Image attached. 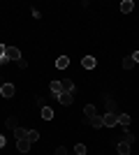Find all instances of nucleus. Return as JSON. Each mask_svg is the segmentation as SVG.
Returning a JSON list of instances; mask_svg holds the SVG:
<instances>
[{"label": "nucleus", "mask_w": 139, "mask_h": 155, "mask_svg": "<svg viewBox=\"0 0 139 155\" xmlns=\"http://www.w3.org/2000/svg\"><path fill=\"white\" fill-rule=\"evenodd\" d=\"M51 93H53L56 97L63 93V86H60V81H51Z\"/></svg>", "instance_id": "13"}, {"label": "nucleus", "mask_w": 139, "mask_h": 155, "mask_svg": "<svg viewBox=\"0 0 139 155\" xmlns=\"http://www.w3.org/2000/svg\"><path fill=\"white\" fill-rule=\"evenodd\" d=\"M7 127H9V130H16V120H14V118H7Z\"/></svg>", "instance_id": "20"}, {"label": "nucleus", "mask_w": 139, "mask_h": 155, "mask_svg": "<svg viewBox=\"0 0 139 155\" xmlns=\"http://www.w3.org/2000/svg\"><path fill=\"white\" fill-rule=\"evenodd\" d=\"M84 114H86V118H88V120H91L93 116H98V114H95V107H93V104H86V107H84Z\"/></svg>", "instance_id": "12"}, {"label": "nucleus", "mask_w": 139, "mask_h": 155, "mask_svg": "<svg viewBox=\"0 0 139 155\" xmlns=\"http://www.w3.org/2000/svg\"><path fill=\"white\" fill-rule=\"evenodd\" d=\"M58 102L67 107V104H72V95H70V93H60V95H58Z\"/></svg>", "instance_id": "11"}, {"label": "nucleus", "mask_w": 139, "mask_h": 155, "mask_svg": "<svg viewBox=\"0 0 139 155\" xmlns=\"http://www.w3.org/2000/svg\"><path fill=\"white\" fill-rule=\"evenodd\" d=\"M14 93H16L14 91V84H2L0 86V95L2 97H14Z\"/></svg>", "instance_id": "3"}, {"label": "nucleus", "mask_w": 139, "mask_h": 155, "mask_svg": "<svg viewBox=\"0 0 139 155\" xmlns=\"http://www.w3.org/2000/svg\"><path fill=\"white\" fill-rule=\"evenodd\" d=\"M118 155H130V143L121 141V143H118Z\"/></svg>", "instance_id": "15"}, {"label": "nucleus", "mask_w": 139, "mask_h": 155, "mask_svg": "<svg viewBox=\"0 0 139 155\" xmlns=\"http://www.w3.org/2000/svg\"><path fill=\"white\" fill-rule=\"evenodd\" d=\"M60 86H63V93H70V95L77 91V86H74L70 79H63V81H60Z\"/></svg>", "instance_id": "5"}, {"label": "nucleus", "mask_w": 139, "mask_h": 155, "mask_svg": "<svg viewBox=\"0 0 139 155\" xmlns=\"http://www.w3.org/2000/svg\"><path fill=\"white\" fill-rule=\"evenodd\" d=\"M67 65H70V58H67V56H60V58L56 60V67H58V70H67Z\"/></svg>", "instance_id": "8"}, {"label": "nucleus", "mask_w": 139, "mask_h": 155, "mask_svg": "<svg viewBox=\"0 0 139 155\" xmlns=\"http://www.w3.org/2000/svg\"><path fill=\"white\" fill-rule=\"evenodd\" d=\"M30 139H19V141H16V150H19V153H28V150H30Z\"/></svg>", "instance_id": "4"}, {"label": "nucleus", "mask_w": 139, "mask_h": 155, "mask_svg": "<svg viewBox=\"0 0 139 155\" xmlns=\"http://www.w3.org/2000/svg\"><path fill=\"white\" fill-rule=\"evenodd\" d=\"M134 139H137V137H134L132 132H125V143H132Z\"/></svg>", "instance_id": "21"}, {"label": "nucleus", "mask_w": 139, "mask_h": 155, "mask_svg": "<svg viewBox=\"0 0 139 155\" xmlns=\"http://www.w3.org/2000/svg\"><path fill=\"white\" fill-rule=\"evenodd\" d=\"M130 120H132V118L127 116V114H118V125H123V127H127V125H130Z\"/></svg>", "instance_id": "14"}, {"label": "nucleus", "mask_w": 139, "mask_h": 155, "mask_svg": "<svg viewBox=\"0 0 139 155\" xmlns=\"http://www.w3.org/2000/svg\"><path fill=\"white\" fill-rule=\"evenodd\" d=\"M65 153H67V150L63 148V146H58V148H56V155H65Z\"/></svg>", "instance_id": "22"}, {"label": "nucleus", "mask_w": 139, "mask_h": 155, "mask_svg": "<svg viewBox=\"0 0 139 155\" xmlns=\"http://www.w3.org/2000/svg\"><path fill=\"white\" fill-rule=\"evenodd\" d=\"M132 9H134V2H132V0H123V2H121V12H123V14H130Z\"/></svg>", "instance_id": "7"}, {"label": "nucleus", "mask_w": 139, "mask_h": 155, "mask_svg": "<svg viewBox=\"0 0 139 155\" xmlns=\"http://www.w3.org/2000/svg\"><path fill=\"white\" fill-rule=\"evenodd\" d=\"M74 153L77 155H86V146H84V143H77V146H74Z\"/></svg>", "instance_id": "19"}, {"label": "nucleus", "mask_w": 139, "mask_h": 155, "mask_svg": "<svg viewBox=\"0 0 139 155\" xmlns=\"http://www.w3.org/2000/svg\"><path fill=\"white\" fill-rule=\"evenodd\" d=\"M5 143H7V141H5V137H0V148H2V146H5Z\"/></svg>", "instance_id": "25"}, {"label": "nucleus", "mask_w": 139, "mask_h": 155, "mask_svg": "<svg viewBox=\"0 0 139 155\" xmlns=\"http://www.w3.org/2000/svg\"><path fill=\"white\" fill-rule=\"evenodd\" d=\"M134 65H137V63L132 60V56H125V60H123V67H125V70H132Z\"/></svg>", "instance_id": "17"}, {"label": "nucleus", "mask_w": 139, "mask_h": 155, "mask_svg": "<svg viewBox=\"0 0 139 155\" xmlns=\"http://www.w3.org/2000/svg\"><path fill=\"white\" fill-rule=\"evenodd\" d=\"M14 137H16V139H28V130L16 127V130H14Z\"/></svg>", "instance_id": "16"}, {"label": "nucleus", "mask_w": 139, "mask_h": 155, "mask_svg": "<svg viewBox=\"0 0 139 155\" xmlns=\"http://www.w3.org/2000/svg\"><path fill=\"white\" fill-rule=\"evenodd\" d=\"M5 60H14V63H19L21 60V51L16 46H7L5 49Z\"/></svg>", "instance_id": "1"}, {"label": "nucleus", "mask_w": 139, "mask_h": 155, "mask_svg": "<svg viewBox=\"0 0 139 155\" xmlns=\"http://www.w3.org/2000/svg\"><path fill=\"white\" fill-rule=\"evenodd\" d=\"M5 63H7V60H5V58H0V67H2V65H5Z\"/></svg>", "instance_id": "26"}, {"label": "nucleus", "mask_w": 139, "mask_h": 155, "mask_svg": "<svg viewBox=\"0 0 139 155\" xmlns=\"http://www.w3.org/2000/svg\"><path fill=\"white\" fill-rule=\"evenodd\" d=\"M81 65H84L86 70H93V67L98 65V60L93 58V56H84V58H81Z\"/></svg>", "instance_id": "6"}, {"label": "nucleus", "mask_w": 139, "mask_h": 155, "mask_svg": "<svg viewBox=\"0 0 139 155\" xmlns=\"http://www.w3.org/2000/svg\"><path fill=\"white\" fill-rule=\"evenodd\" d=\"M132 60H134V63H139V51H134V53H132Z\"/></svg>", "instance_id": "24"}, {"label": "nucleus", "mask_w": 139, "mask_h": 155, "mask_svg": "<svg viewBox=\"0 0 139 155\" xmlns=\"http://www.w3.org/2000/svg\"><path fill=\"white\" fill-rule=\"evenodd\" d=\"M91 127H95V130L104 127V120H102V116H93V118H91Z\"/></svg>", "instance_id": "9"}, {"label": "nucleus", "mask_w": 139, "mask_h": 155, "mask_svg": "<svg viewBox=\"0 0 139 155\" xmlns=\"http://www.w3.org/2000/svg\"><path fill=\"white\" fill-rule=\"evenodd\" d=\"M28 139H30V141H37V139H40V132H37V130H28Z\"/></svg>", "instance_id": "18"}, {"label": "nucleus", "mask_w": 139, "mask_h": 155, "mask_svg": "<svg viewBox=\"0 0 139 155\" xmlns=\"http://www.w3.org/2000/svg\"><path fill=\"white\" fill-rule=\"evenodd\" d=\"M40 114H42V118H44V120H51V118H53V109H51V107H42Z\"/></svg>", "instance_id": "10"}, {"label": "nucleus", "mask_w": 139, "mask_h": 155, "mask_svg": "<svg viewBox=\"0 0 139 155\" xmlns=\"http://www.w3.org/2000/svg\"><path fill=\"white\" fill-rule=\"evenodd\" d=\"M5 49H7V44H0V58H5Z\"/></svg>", "instance_id": "23"}, {"label": "nucleus", "mask_w": 139, "mask_h": 155, "mask_svg": "<svg viewBox=\"0 0 139 155\" xmlns=\"http://www.w3.org/2000/svg\"><path fill=\"white\" fill-rule=\"evenodd\" d=\"M102 120H104L107 127H116L118 125V114L116 111H107V116H102Z\"/></svg>", "instance_id": "2"}]
</instances>
